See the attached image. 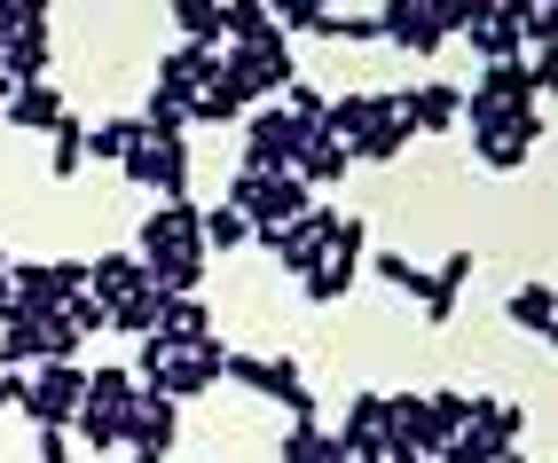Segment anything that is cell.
<instances>
[{"mask_svg":"<svg viewBox=\"0 0 558 463\" xmlns=\"http://www.w3.org/2000/svg\"><path fill=\"white\" fill-rule=\"evenodd\" d=\"M472 252H449V259H440V267H425V283H417V306H425V322H449L457 315V291L472 283Z\"/></svg>","mask_w":558,"mask_h":463,"instance_id":"5bb4252c","label":"cell"},{"mask_svg":"<svg viewBox=\"0 0 558 463\" xmlns=\"http://www.w3.org/2000/svg\"><path fill=\"white\" fill-rule=\"evenodd\" d=\"M16 409L40 424V432H71V416L87 409V369H80V362H32Z\"/></svg>","mask_w":558,"mask_h":463,"instance_id":"7a4b0ae2","label":"cell"},{"mask_svg":"<svg viewBox=\"0 0 558 463\" xmlns=\"http://www.w3.org/2000/svg\"><path fill=\"white\" fill-rule=\"evenodd\" d=\"M386 110H393V95H330L323 102V134L330 142H354L369 119H386Z\"/></svg>","mask_w":558,"mask_h":463,"instance_id":"d4e9b609","label":"cell"},{"mask_svg":"<svg viewBox=\"0 0 558 463\" xmlns=\"http://www.w3.org/2000/svg\"><path fill=\"white\" fill-rule=\"evenodd\" d=\"M80 166H87V126H80V119L63 110V126L48 134V173H56V181H71Z\"/></svg>","mask_w":558,"mask_h":463,"instance_id":"1f68e13d","label":"cell"},{"mask_svg":"<svg viewBox=\"0 0 558 463\" xmlns=\"http://www.w3.org/2000/svg\"><path fill=\"white\" fill-rule=\"evenodd\" d=\"M142 126V119H134ZM119 173L134 181V188H150V197H190V142H150V134H134V149L119 158Z\"/></svg>","mask_w":558,"mask_h":463,"instance_id":"8992f818","label":"cell"},{"mask_svg":"<svg viewBox=\"0 0 558 463\" xmlns=\"http://www.w3.org/2000/svg\"><path fill=\"white\" fill-rule=\"evenodd\" d=\"M378 40H393L409 56H440V48H449V32H440L433 0H386V9H378Z\"/></svg>","mask_w":558,"mask_h":463,"instance_id":"30bf717a","label":"cell"},{"mask_svg":"<svg viewBox=\"0 0 558 463\" xmlns=\"http://www.w3.org/2000/svg\"><path fill=\"white\" fill-rule=\"evenodd\" d=\"M362 267H369V276H378L386 291H409V298H417V283H425V267H417V259H401V252H369Z\"/></svg>","mask_w":558,"mask_h":463,"instance_id":"ab89813d","label":"cell"},{"mask_svg":"<svg viewBox=\"0 0 558 463\" xmlns=\"http://www.w3.org/2000/svg\"><path fill=\"white\" fill-rule=\"evenodd\" d=\"M550 315H558V291H550V283H519V291H511V322H519V330L550 338Z\"/></svg>","mask_w":558,"mask_h":463,"instance_id":"d6a6232c","label":"cell"},{"mask_svg":"<svg viewBox=\"0 0 558 463\" xmlns=\"http://www.w3.org/2000/svg\"><path fill=\"white\" fill-rule=\"evenodd\" d=\"M307 126H291L276 102L244 110V173H291V158H300Z\"/></svg>","mask_w":558,"mask_h":463,"instance_id":"52a82bcc","label":"cell"},{"mask_svg":"<svg viewBox=\"0 0 558 463\" xmlns=\"http://www.w3.org/2000/svg\"><path fill=\"white\" fill-rule=\"evenodd\" d=\"M244 95H236V80H229V71H220V80L213 87H197L190 95V126H244Z\"/></svg>","mask_w":558,"mask_h":463,"instance_id":"484cf974","label":"cell"},{"mask_svg":"<svg viewBox=\"0 0 558 463\" xmlns=\"http://www.w3.org/2000/svg\"><path fill=\"white\" fill-rule=\"evenodd\" d=\"M409 149V126H401V110H386V119H369L354 142H347V158H362V166H393Z\"/></svg>","mask_w":558,"mask_h":463,"instance_id":"4316f807","label":"cell"},{"mask_svg":"<svg viewBox=\"0 0 558 463\" xmlns=\"http://www.w3.org/2000/svg\"><path fill=\"white\" fill-rule=\"evenodd\" d=\"M457 119L472 126V158L488 166V173H519V166L535 158V142H543V110H496V102L464 95Z\"/></svg>","mask_w":558,"mask_h":463,"instance_id":"6da1fadb","label":"cell"},{"mask_svg":"<svg viewBox=\"0 0 558 463\" xmlns=\"http://www.w3.org/2000/svg\"><path fill=\"white\" fill-rule=\"evenodd\" d=\"M496 463H527V455H519V448H511V455H496Z\"/></svg>","mask_w":558,"mask_h":463,"instance_id":"7dc6e473","label":"cell"},{"mask_svg":"<svg viewBox=\"0 0 558 463\" xmlns=\"http://www.w3.org/2000/svg\"><path fill=\"white\" fill-rule=\"evenodd\" d=\"M40 463H71V432H40Z\"/></svg>","mask_w":558,"mask_h":463,"instance_id":"7bdbcfd3","label":"cell"},{"mask_svg":"<svg viewBox=\"0 0 558 463\" xmlns=\"http://www.w3.org/2000/svg\"><path fill=\"white\" fill-rule=\"evenodd\" d=\"M166 9H173L181 48H205V56L229 48V32H220V0H166Z\"/></svg>","mask_w":558,"mask_h":463,"instance_id":"cb8c5ba5","label":"cell"},{"mask_svg":"<svg viewBox=\"0 0 558 463\" xmlns=\"http://www.w3.org/2000/svg\"><path fill=\"white\" fill-rule=\"evenodd\" d=\"M126 463H166V455L158 448H126Z\"/></svg>","mask_w":558,"mask_h":463,"instance_id":"f6af8a7d","label":"cell"},{"mask_svg":"<svg viewBox=\"0 0 558 463\" xmlns=\"http://www.w3.org/2000/svg\"><path fill=\"white\" fill-rule=\"evenodd\" d=\"M330 228H339V212H330V205H307L291 228H259L252 244L268 252L276 267H291V283H300L307 267H323V252H330Z\"/></svg>","mask_w":558,"mask_h":463,"instance_id":"5b68a950","label":"cell"},{"mask_svg":"<svg viewBox=\"0 0 558 463\" xmlns=\"http://www.w3.org/2000/svg\"><path fill=\"white\" fill-rule=\"evenodd\" d=\"M330 267H362L369 259V220H354V212H339V228H330V252H323Z\"/></svg>","mask_w":558,"mask_h":463,"instance_id":"d590c367","label":"cell"},{"mask_svg":"<svg viewBox=\"0 0 558 463\" xmlns=\"http://www.w3.org/2000/svg\"><path fill=\"white\" fill-rule=\"evenodd\" d=\"M181 244H205V205H197V197H173V205H158V212H142L134 259H158V252H181Z\"/></svg>","mask_w":558,"mask_h":463,"instance_id":"9c48e42d","label":"cell"},{"mask_svg":"<svg viewBox=\"0 0 558 463\" xmlns=\"http://www.w3.org/2000/svg\"><path fill=\"white\" fill-rule=\"evenodd\" d=\"M142 134H150V142H190V102L150 87V102H142Z\"/></svg>","mask_w":558,"mask_h":463,"instance_id":"4dcf8cb0","label":"cell"},{"mask_svg":"<svg viewBox=\"0 0 558 463\" xmlns=\"http://www.w3.org/2000/svg\"><path fill=\"white\" fill-rule=\"evenodd\" d=\"M158 315H166V298H158L150 283H142L134 298H119V306H110V330H126V338H150V330H158Z\"/></svg>","mask_w":558,"mask_h":463,"instance_id":"836d02e7","label":"cell"},{"mask_svg":"<svg viewBox=\"0 0 558 463\" xmlns=\"http://www.w3.org/2000/svg\"><path fill=\"white\" fill-rule=\"evenodd\" d=\"M464 40L480 48V63H519V0H472Z\"/></svg>","mask_w":558,"mask_h":463,"instance_id":"8fae6325","label":"cell"},{"mask_svg":"<svg viewBox=\"0 0 558 463\" xmlns=\"http://www.w3.org/2000/svg\"><path fill=\"white\" fill-rule=\"evenodd\" d=\"M48 56H56V48H48V24L16 32V40L0 48V80H9V95H16V87H40V80H48Z\"/></svg>","mask_w":558,"mask_h":463,"instance_id":"ffe728a7","label":"cell"},{"mask_svg":"<svg viewBox=\"0 0 558 463\" xmlns=\"http://www.w3.org/2000/svg\"><path fill=\"white\" fill-rule=\"evenodd\" d=\"M220 32H229V48H259V40H283L268 24V0H220Z\"/></svg>","mask_w":558,"mask_h":463,"instance_id":"83f0119b","label":"cell"},{"mask_svg":"<svg viewBox=\"0 0 558 463\" xmlns=\"http://www.w3.org/2000/svg\"><path fill=\"white\" fill-rule=\"evenodd\" d=\"M393 110H401V126H409V134H457V110H464V95H457L449 80H425V87L393 95Z\"/></svg>","mask_w":558,"mask_h":463,"instance_id":"7c38bea8","label":"cell"},{"mask_svg":"<svg viewBox=\"0 0 558 463\" xmlns=\"http://www.w3.org/2000/svg\"><path fill=\"white\" fill-rule=\"evenodd\" d=\"M71 432H80L95 455H110V448H126V416H110V409H80V416H71Z\"/></svg>","mask_w":558,"mask_h":463,"instance_id":"e575fe53","label":"cell"},{"mask_svg":"<svg viewBox=\"0 0 558 463\" xmlns=\"http://www.w3.org/2000/svg\"><path fill=\"white\" fill-rule=\"evenodd\" d=\"M134 291H142V259H134V252H95V259H87V298L102 306V315H110L119 298H134Z\"/></svg>","mask_w":558,"mask_h":463,"instance_id":"ac0fdd59","label":"cell"},{"mask_svg":"<svg viewBox=\"0 0 558 463\" xmlns=\"http://www.w3.org/2000/svg\"><path fill=\"white\" fill-rule=\"evenodd\" d=\"M259 393L283 401L291 416H323V409H315V385L300 377V362H291V354H259Z\"/></svg>","mask_w":558,"mask_h":463,"instance_id":"7402d4cb","label":"cell"},{"mask_svg":"<svg viewBox=\"0 0 558 463\" xmlns=\"http://www.w3.org/2000/svg\"><path fill=\"white\" fill-rule=\"evenodd\" d=\"M24 401V377H9V369H0V409H16Z\"/></svg>","mask_w":558,"mask_h":463,"instance_id":"ee69618b","label":"cell"},{"mask_svg":"<svg viewBox=\"0 0 558 463\" xmlns=\"http://www.w3.org/2000/svg\"><path fill=\"white\" fill-rule=\"evenodd\" d=\"M220 362H229V345H220V338L197 345V354H173L166 377H158V393H166V401H197L205 385H220Z\"/></svg>","mask_w":558,"mask_h":463,"instance_id":"4fadbf2b","label":"cell"},{"mask_svg":"<svg viewBox=\"0 0 558 463\" xmlns=\"http://www.w3.org/2000/svg\"><path fill=\"white\" fill-rule=\"evenodd\" d=\"M0 102H9V80H0Z\"/></svg>","mask_w":558,"mask_h":463,"instance_id":"c3c4849f","label":"cell"},{"mask_svg":"<svg viewBox=\"0 0 558 463\" xmlns=\"http://www.w3.org/2000/svg\"><path fill=\"white\" fill-rule=\"evenodd\" d=\"M158 338L173 345V354H197V345H213V306H205V291H197V298H166Z\"/></svg>","mask_w":558,"mask_h":463,"instance_id":"d6986e66","label":"cell"},{"mask_svg":"<svg viewBox=\"0 0 558 463\" xmlns=\"http://www.w3.org/2000/svg\"><path fill=\"white\" fill-rule=\"evenodd\" d=\"M300 291H307L315 306H339V298L354 291V267H330V259H323V267H307V276H300Z\"/></svg>","mask_w":558,"mask_h":463,"instance_id":"60d3db41","label":"cell"},{"mask_svg":"<svg viewBox=\"0 0 558 463\" xmlns=\"http://www.w3.org/2000/svg\"><path fill=\"white\" fill-rule=\"evenodd\" d=\"M213 80H220V56H205V48H166V56H158V80H150V87H158V95H181V102H190V95H197V87H213Z\"/></svg>","mask_w":558,"mask_h":463,"instance_id":"e0dca14e","label":"cell"},{"mask_svg":"<svg viewBox=\"0 0 558 463\" xmlns=\"http://www.w3.org/2000/svg\"><path fill=\"white\" fill-rule=\"evenodd\" d=\"M173 424H181V401H166V393H142L134 409H126V448H173Z\"/></svg>","mask_w":558,"mask_h":463,"instance_id":"44dd1931","label":"cell"},{"mask_svg":"<svg viewBox=\"0 0 558 463\" xmlns=\"http://www.w3.org/2000/svg\"><path fill=\"white\" fill-rule=\"evenodd\" d=\"M134 119H102V126H87V158H102V166H119L126 149H134Z\"/></svg>","mask_w":558,"mask_h":463,"instance_id":"f35d334b","label":"cell"},{"mask_svg":"<svg viewBox=\"0 0 558 463\" xmlns=\"http://www.w3.org/2000/svg\"><path fill=\"white\" fill-rule=\"evenodd\" d=\"M0 298H9V252H0Z\"/></svg>","mask_w":558,"mask_h":463,"instance_id":"bcb514c9","label":"cell"},{"mask_svg":"<svg viewBox=\"0 0 558 463\" xmlns=\"http://www.w3.org/2000/svg\"><path fill=\"white\" fill-rule=\"evenodd\" d=\"M32 24H48V0H0V48H9L16 32H32Z\"/></svg>","mask_w":558,"mask_h":463,"instance_id":"b9f144b4","label":"cell"},{"mask_svg":"<svg viewBox=\"0 0 558 463\" xmlns=\"http://www.w3.org/2000/svg\"><path fill=\"white\" fill-rule=\"evenodd\" d=\"M32 362H40V315L16 306V298H0V369L24 377Z\"/></svg>","mask_w":558,"mask_h":463,"instance_id":"9a60e30c","label":"cell"},{"mask_svg":"<svg viewBox=\"0 0 558 463\" xmlns=\"http://www.w3.org/2000/svg\"><path fill=\"white\" fill-rule=\"evenodd\" d=\"M347 166H354V158H347V142L307 134V142H300V158H291V181H300L307 197H315V188H339V181H347Z\"/></svg>","mask_w":558,"mask_h":463,"instance_id":"2e32d148","label":"cell"},{"mask_svg":"<svg viewBox=\"0 0 558 463\" xmlns=\"http://www.w3.org/2000/svg\"><path fill=\"white\" fill-rule=\"evenodd\" d=\"M134 401H142V385H134V369H126V362H102V369H87V409L126 416Z\"/></svg>","mask_w":558,"mask_h":463,"instance_id":"f1b7e54d","label":"cell"},{"mask_svg":"<svg viewBox=\"0 0 558 463\" xmlns=\"http://www.w3.org/2000/svg\"><path fill=\"white\" fill-rule=\"evenodd\" d=\"M0 110H9V126H16V134H56V126H63V95H56V80H40V87H16Z\"/></svg>","mask_w":558,"mask_h":463,"instance_id":"603a6c76","label":"cell"},{"mask_svg":"<svg viewBox=\"0 0 558 463\" xmlns=\"http://www.w3.org/2000/svg\"><path fill=\"white\" fill-rule=\"evenodd\" d=\"M339 455L347 463H386V393L378 385H362V393L347 401V416H339Z\"/></svg>","mask_w":558,"mask_h":463,"instance_id":"ba28073f","label":"cell"},{"mask_svg":"<svg viewBox=\"0 0 558 463\" xmlns=\"http://www.w3.org/2000/svg\"><path fill=\"white\" fill-rule=\"evenodd\" d=\"M425 416L440 424V440H449V432H464V424H472V393H457V385H433V393H425Z\"/></svg>","mask_w":558,"mask_h":463,"instance_id":"8d00e7d4","label":"cell"},{"mask_svg":"<svg viewBox=\"0 0 558 463\" xmlns=\"http://www.w3.org/2000/svg\"><path fill=\"white\" fill-rule=\"evenodd\" d=\"M244 244H252L244 212H229V205H205V252H244Z\"/></svg>","mask_w":558,"mask_h":463,"instance_id":"74e56055","label":"cell"},{"mask_svg":"<svg viewBox=\"0 0 558 463\" xmlns=\"http://www.w3.org/2000/svg\"><path fill=\"white\" fill-rule=\"evenodd\" d=\"M220 71L236 80V95L259 110V102H276L291 80H300V63H291V40H259V48H220Z\"/></svg>","mask_w":558,"mask_h":463,"instance_id":"277c9868","label":"cell"},{"mask_svg":"<svg viewBox=\"0 0 558 463\" xmlns=\"http://www.w3.org/2000/svg\"><path fill=\"white\" fill-rule=\"evenodd\" d=\"M220 205H229V212H244V228L259 236V228H291V220H300L315 197H307V188L291 181V173H236Z\"/></svg>","mask_w":558,"mask_h":463,"instance_id":"3957f363","label":"cell"},{"mask_svg":"<svg viewBox=\"0 0 558 463\" xmlns=\"http://www.w3.org/2000/svg\"><path fill=\"white\" fill-rule=\"evenodd\" d=\"M283 463H347V455H339V440H330V424H323V416H291Z\"/></svg>","mask_w":558,"mask_h":463,"instance_id":"f546056e","label":"cell"}]
</instances>
